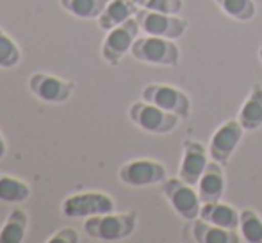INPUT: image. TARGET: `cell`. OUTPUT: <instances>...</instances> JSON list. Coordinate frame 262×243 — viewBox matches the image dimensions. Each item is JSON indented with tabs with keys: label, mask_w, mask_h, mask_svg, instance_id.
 <instances>
[{
	"label": "cell",
	"mask_w": 262,
	"mask_h": 243,
	"mask_svg": "<svg viewBox=\"0 0 262 243\" xmlns=\"http://www.w3.org/2000/svg\"><path fill=\"white\" fill-rule=\"evenodd\" d=\"M239 229L243 234V241L262 243V218L253 209L239 211Z\"/></svg>",
	"instance_id": "21"
},
{
	"label": "cell",
	"mask_w": 262,
	"mask_h": 243,
	"mask_svg": "<svg viewBox=\"0 0 262 243\" xmlns=\"http://www.w3.org/2000/svg\"><path fill=\"white\" fill-rule=\"evenodd\" d=\"M6 150H7V145H6V139H4L2 132H0V159L6 156Z\"/></svg>",
	"instance_id": "26"
},
{
	"label": "cell",
	"mask_w": 262,
	"mask_h": 243,
	"mask_svg": "<svg viewBox=\"0 0 262 243\" xmlns=\"http://www.w3.org/2000/svg\"><path fill=\"white\" fill-rule=\"evenodd\" d=\"M139 31H141V27H139L136 16H132L107 32L104 42H102V57L107 65L116 66L125 57V54L130 52L132 45L139 36Z\"/></svg>",
	"instance_id": "5"
},
{
	"label": "cell",
	"mask_w": 262,
	"mask_h": 243,
	"mask_svg": "<svg viewBox=\"0 0 262 243\" xmlns=\"http://www.w3.org/2000/svg\"><path fill=\"white\" fill-rule=\"evenodd\" d=\"M29 90L36 98L47 104H62L75 91V83L47 72H34L29 77Z\"/></svg>",
	"instance_id": "8"
},
{
	"label": "cell",
	"mask_w": 262,
	"mask_h": 243,
	"mask_svg": "<svg viewBox=\"0 0 262 243\" xmlns=\"http://www.w3.org/2000/svg\"><path fill=\"white\" fill-rule=\"evenodd\" d=\"M184 154H182V163L179 168V177L184 183L196 186L200 181L202 174L207 168V150L196 139H186L182 145Z\"/></svg>",
	"instance_id": "13"
},
{
	"label": "cell",
	"mask_w": 262,
	"mask_h": 243,
	"mask_svg": "<svg viewBox=\"0 0 262 243\" xmlns=\"http://www.w3.org/2000/svg\"><path fill=\"white\" fill-rule=\"evenodd\" d=\"M136 20L145 34L161 36V38L168 39L182 38L189 27V22L180 18L179 14L157 13V11L148 9H139L136 13Z\"/></svg>",
	"instance_id": "6"
},
{
	"label": "cell",
	"mask_w": 262,
	"mask_h": 243,
	"mask_svg": "<svg viewBox=\"0 0 262 243\" xmlns=\"http://www.w3.org/2000/svg\"><path fill=\"white\" fill-rule=\"evenodd\" d=\"M245 129L235 120H227L214 131L212 138L209 141V156L212 161L220 165H227L230 161L232 154L235 152L237 145L241 143Z\"/></svg>",
	"instance_id": "11"
},
{
	"label": "cell",
	"mask_w": 262,
	"mask_h": 243,
	"mask_svg": "<svg viewBox=\"0 0 262 243\" xmlns=\"http://www.w3.org/2000/svg\"><path fill=\"white\" fill-rule=\"evenodd\" d=\"M237 121L243 125L246 132L257 131L262 127V84L255 83L246 97L245 104L237 113Z\"/></svg>",
	"instance_id": "16"
},
{
	"label": "cell",
	"mask_w": 262,
	"mask_h": 243,
	"mask_svg": "<svg viewBox=\"0 0 262 243\" xmlns=\"http://www.w3.org/2000/svg\"><path fill=\"white\" fill-rule=\"evenodd\" d=\"M118 179L123 184L132 188L152 186V184H162L168 179L166 167L154 159H132L127 161L118 170Z\"/></svg>",
	"instance_id": "10"
},
{
	"label": "cell",
	"mask_w": 262,
	"mask_h": 243,
	"mask_svg": "<svg viewBox=\"0 0 262 243\" xmlns=\"http://www.w3.org/2000/svg\"><path fill=\"white\" fill-rule=\"evenodd\" d=\"M79 233L73 227H62L49 238V243H79Z\"/></svg>",
	"instance_id": "25"
},
{
	"label": "cell",
	"mask_w": 262,
	"mask_h": 243,
	"mask_svg": "<svg viewBox=\"0 0 262 243\" xmlns=\"http://www.w3.org/2000/svg\"><path fill=\"white\" fill-rule=\"evenodd\" d=\"M31 197V186L20 177L0 172V200L21 204Z\"/></svg>",
	"instance_id": "19"
},
{
	"label": "cell",
	"mask_w": 262,
	"mask_h": 243,
	"mask_svg": "<svg viewBox=\"0 0 262 243\" xmlns=\"http://www.w3.org/2000/svg\"><path fill=\"white\" fill-rule=\"evenodd\" d=\"M259 57H260V61H262V42L259 43Z\"/></svg>",
	"instance_id": "27"
},
{
	"label": "cell",
	"mask_w": 262,
	"mask_h": 243,
	"mask_svg": "<svg viewBox=\"0 0 262 243\" xmlns=\"http://www.w3.org/2000/svg\"><path fill=\"white\" fill-rule=\"evenodd\" d=\"M130 54L136 61L156 66H177L180 61V49L175 42L161 36H138Z\"/></svg>",
	"instance_id": "2"
},
{
	"label": "cell",
	"mask_w": 262,
	"mask_h": 243,
	"mask_svg": "<svg viewBox=\"0 0 262 243\" xmlns=\"http://www.w3.org/2000/svg\"><path fill=\"white\" fill-rule=\"evenodd\" d=\"M138 11H139V7L134 0H109L105 9L102 11V14L97 18L98 27H100L102 31L109 32L111 29L121 25L123 22H127L128 18L136 16Z\"/></svg>",
	"instance_id": "15"
},
{
	"label": "cell",
	"mask_w": 262,
	"mask_h": 243,
	"mask_svg": "<svg viewBox=\"0 0 262 243\" xmlns=\"http://www.w3.org/2000/svg\"><path fill=\"white\" fill-rule=\"evenodd\" d=\"M141 98L180 118H187L191 113V98L182 90L169 84H146L141 91Z\"/></svg>",
	"instance_id": "9"
},
{
	"label": "cell",
	"mask_w": 262,
	"mask_h": 243,
	"mask_svg": "<svg viewBox=\"0 0 262 243\" xmlns=\"http://www.w3.org/2000/svg\"><path fill=\"white\" fill-rule=\"evenodd\" d=\"M200 218H204L205 222L214 224V226L225 227V229L235 231L239 227V211L234 206L225 204L221 200L202 204Z\"/></svg>",
	"instance_id": "17"
},
{
	"label": "cell",
	"mask_w": 262,
	"mask_h": 243,
	"mask_svg": "<svg viewBox=\"0 0 262 243\" xmlns=\"http://www.w3.org/2000/svg\"><path fill=\"white\" fill-rule=\"evenodd\" d=\"M128 118L139 129L150 134H168L173 129L179 127L180 116L161 109L156 104L146 100H139L128 108Z\"/></svg>",
	"instance_id": "3"
},
{
	"label": "cell",
	"mask_w": 262,
	"mask_h": 243,
	"mask_svg": "<svg viewBox=\"0 0 262 243\" xmlns=\"http://www.w3.org/2000/svg\"><path fill=\"white\" fill-rule=\"evenodd\" d=\"M61 7L80 20H95L102 14L109 0H59Z\"/></svg>",
	"instance_id": "20"
},
{
	"label": "cell",
	"mask_w": 262,
	"mask_h": 243,
	"mask_svg": "<svg viewBox=\"0 0 262 243\" xmlns=\"http://www.w3.org/2000/svg\"><path fill=\"white\" fill-rule=\"evenodd\" d=\"M138 220L139 216L136 211L120 213V215L105 213V215H97L86 218L82 229L93 240L120 241L134 234L136 227H138Z\"/></svg>",
	"instance_id": "1"
},
{
	"label": "cell",
	"mask_w": 262,
	"mask_h": 243,
	"mask_svg": "<svg viewBox=\"0 0 262 243\" xmlns=\"http://www.w3.org/2000/svg\"><path fill=\"white\" fill-rule=\"evenodd\" d=\"M196 186H198V197H200L202 204L221 200L223 191H225L223 165L216 163V161L207 163V168H205V172L202 174Z\"/></svg>",
	"instance_id": "14"
},
{
	"label": "cell",
	"mask_w": 262,
	"mask_h": 243,
	"mask_svg": "<svg viewBox=\"0 0 262 243\" xmlns=\"http://www.w3.org/2000/svg\"><path fill=\"white\" fill-rule=\"evenodd\" d=\"M227 16L237 22H252L257 13L253 0H214Z\"/></svg>",
	"instance_id": "22"
},
{
	"label": "cell",
	"mask_w": 262,
	"mask_h": 243,
	"mask_svg": "<svg viewBox=\"0 0 262 243\" xmlns=\"http://www.w3.org/2000/svg\"><path fill=\"white\" fill-rule=\"evenodd\" d=\"M162 195L168 198L175 213L184 220H193L200 216L202 200L198 197V191L193 186L184 183L180 177H169L162 183Z\"/></svg>",
	"instance_id": "7"
},
{
	"label": "cell",
	"mask_w": 262,
	"mask_h": 243,
	"mask_svg": "<svg viewBox=\"0 0 262 243\" xmlns=\"http://www.w3.org/2000/svg\"><path fill=\"white\" fill-rule=\"evenodd\" d=\"M139 9L157 11V13L179 14L184 7V0H134Z\"/></svg>",
	"instance_id": "24"
},
{
	"label": "cell",
	"mask_w": 262,
	"mask_h": 243,
	"mask_svg": "<svg viewBox=\"0 0 262 243\" xmlns=\"http://www.w3.org/2000/svg\"><path fill=\"white\" fill-rule=\"evenodd\" d=\"M61 211L68 218H90L114 211V198L104 191H82L66 197L61 202Z\"/></svg>",
	"instance_id": "4"
},
{
	"label": "cell",
	"mask_w": 262,
	"mask_h": 243,
	"mask_svg": "<svg viewBox=\"0 0 262 243\" xmlns=\"http://www.w3.org/2000/svg\"><path fill=\"white\" fill-rule=\"evenodd\" d=\"M182 234L186 241L196 243H239L243 240L235 234V231L214 226L210 222H205L204 218L186 220Z\"/></svg>",
	"instance_id": "12"
},
{
	"label": "cell",
	"mask_w": 262,
	"mask_h": 243,
	"mask_svg": "<svg viewBox=\"0 0 262 243\" xmlns=\"http://www.w3.org/2000/svg\"><path fill=\"white\" fill-rule=\"evenodd\" d=\"M21 61V50L18 43L0 27V68H14Z\"/></svg>",
	"instance_id": "23"
},
{
	"label": "cell",
	"mask_w": 262,
	"mask_h": 243,
	"mask_svg": "<svg viewBox=\"0 0 262 243\" xmlns=\"http://www.w3.org/2000/svg\"><path fill=\"white\" fill-rule=\"evenodd\" d=\"M29 227V215L25 209L16 208L7 215L2 229H0V243H21L25 240Z\"/></svg>",
	"instance_id": "18"
}]
</instances>
